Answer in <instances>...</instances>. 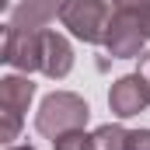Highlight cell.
Returning <instances> with one entry per match:
<instances>
[{"instance_id": "1", "label": "cell", "mask_w": 150, "mask_h": 150, "mask_svg": "<svg viewBox=\"0 0 150 150\" xmlns=\"http://www.w3.org/2000/svg\"><path fill=\"white\" fill-rule=\"evenodd\" d=\"M91 119V105L74 94V91H52L42 98L35 112V129L45 136V140H56L63 133H74V129H84Z\"/></svg>"}, {"instance_id": "2", "label": "cell", "mask_w": 150, "mask_h": 150, "mask_svg": "<svg viewBox=\"0 0 150 150\" xmlns=\"http://www.w3.org/2000/svg\"><path fill=\"white\" fill-rule=\"evenodd\" d=\"M108 21H112L108 0H63L59 25H63L74 38L87 42V45H101V42H105Z\"/></svg>"}, {"instance_id": "3", "label": "cell", "mask_w": 150, "mask_h": 150, "mask_svg": "<svg viewBox=\"0 0 150 150\" xmlns=\"http://www.w3.org/2000/svg\"><path fill=\"white\" fill-rule=\"evenodd\" d=\"M143 28L136 21L133 11H112V21H108V32H105V52L112 59H140L143 56Z\"/></svg>"}, {"instance_id": "4", "label": "cell", "mask_w": 150, "mask_h": 150, "mask_svg": "<svg viewBox=\"0 0 150 150\" xmlns=\"http://www.w3.org/2000/svg\"><path fill=\"white\" fill-rule=\"evenodd\" d=\"M0 59L11 63L18 74H35V70H42V32H21L14 25H4Z\"/></svg>"}, {"instance_id": "5", "label": "cell", "mask_w": 150, "mask_h": 150, "mask_svg": "<svg viewBox=\"0 0 150 150\" xmlns=\"http://www.w3.org/2000/svg\"><path fill=\"white\" fill-rule=\"evenodd\" d=\"M147 105H150V94H147L143 80L136 74H126L119 80H112V87H108V108H112L115 119H133V115L147 112Z\"/></svg>"}, {"instance_id": "6", "label": "cell", "mask_w": 150, "mask_h": 150, "mask_svg": "<svg viewBox=\"0 0 150 150\" xmlns=\"http://www.w3.org/2000/svg\"><path fill=\"white\" fill-rule=\"evenodd\" d=\"M74 70V45L59 32H42V74L49 80H63Z\"/></svg>"}, {"instance_id": "7", "label": "cell", "mask_w": 150, "mask_h": 150, "mask_svg": "<svg viewBox=\"0 0 150 150\" xmlns=\"http://www.w3.org/2000/svg\"><path fill=\"white\" fill-rule=\"evenodd\" d=\"M63 11V0H21L11 14L7 25L21 28V32H45Z\"/></svg>"}, {"instance_id": "8", "label": "cell", "mask_w": 150, "mask_h": 150, "mask_svg": "<svg viewBox=\"0 0 150 150\" xmlns=\"http://www.w3.org/2000/svg\"><path fill=\"white\" fill-rule=\"evenodd\" d=\"M35 98V84L28 80V74H7L0 77V108H11V112H28Z\"/></svg>"}, {"instance_id": "9", "label": "cell", "mask_w": 150, "mask_h": 150, "mask_svg": "<svg viewBox=\"0 0 150 150\" xmlns=\"http://www.w3.org/2000/svg\"><path fill=\"white\" fill-rule=\"evenodd\" d=\"M94 147L98 150H126L129 147V129H122L119 122H105L94 129Z\"/></svg>"}, {"instance_id": "10", "label": "cell", "mask_w": 150, "mask_h": 150, "mask_svg": "<svg viewBox=\"0 0 150 150\" xmlns=\"http://www.w3.org/2000/svg\"><path fill=\"white\" fill-rule=\"evenodd\" d=\"M52 150H98V147H94V133L74 129V133L56 136V140H52Z\"/></svg>"}, {"instance_id": "11", "label": "cell", "mask_w": 150, "mask_h": 150, "mask_svg": "<svg viewBox=\"0 0 150 150\" xmlns=\"http://www.w3.org/2000/svg\"><path fill=\"white\" fill-rule=\"evenodd\" d=\"M18 133H21V112L0 108V143L11 147V140H18Z\"/></svg>"}, {"instance_id": "12", "label": "cell", "mask_w": 150, "mask_h": 150, "mask_svg": "<svg viewBox=\"0 0 150 150\" xmlns=\"http://www.w3.org/2000/svg\"><path fill=\"white\" fill-rule=\"evenodd\" d=\"M126 150H150V129H133Z\"/></svg>"}, {"instance_id": "13", "label": "cell", "mask_w": 150, "mask_h": 150, "mask_svg": "<svg viewBox=\"0 0 150 150\" xmlns=\"http://www.w3.org/2000/svg\"><path fill=\"white\" fill-rule=\"evenodd\" d=\"M136 77L143 80V87H147V94H150V52H143L136 59Z\"/></svg>"}, {"instance_id": "14", "label": "cell", "mask_w": 150, "mask_h": 150, "mask_svg": "<svg viewBox=\"0 0 150 150\" xmlns=\"http://www.w3.org/2000/svg\"><path fill=\"white\" fill-rule=\"evenodd\" d=\"M133 14H136V21H140V28H143V35H147V42H150V0L143 7H136Z\"/></svg>"}, {"instance_id": "15", "label": "cell", "mask_w": 150, "mask_h": 150, "mask_svg": "<svg viewBox=\"0 0 150 150\" xmlns=\"http://www.w3.org/2000/svg\"><path fill=\"white\" fill-rule=\"evenodd\" d=\"M147 0H112V11H136V7H143Z\"/></svg>"}, {"instance_id": "16", "label": "cell", "mask_w": 150, "mask_h": 150, "mask_svg": "<svg viewBox=\"0 0 150 150\" xmlns=\"http://www.w3.org/2000/svg\"><path fill=\"white\" fill-rule=\"evenodd\" d=\"M4 150H35V147H32V143H21V147H14V143H11V147H4Z\"/></svg>"}]
</instances>
